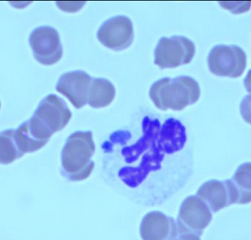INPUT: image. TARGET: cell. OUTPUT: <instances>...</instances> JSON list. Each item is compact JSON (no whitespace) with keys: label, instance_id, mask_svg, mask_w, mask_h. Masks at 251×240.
<instances>
[{"label":"cell","instance_id":"obj_1","mask_svg":"<svg viewBox=\"0 0 251 240\" xmlns=\"http://www.w3.org/2000/svg\"><path fill=\"white\" fill-rule=\"evenodd\" d=\"M141 136L128 144L116 132L104 143L121 148L120 165L111 176L114 186L144 205H155L172 196L178 186L164 173L165 157L181 151L187 133L181 121L168 119L161 123L146 116L142 120Z\"/></svg>","mask_w":251,"mask_h":240},{"label":"cell","instance_id":"obj_2","mask_svg":"<svg viewBox=\"0 0 251 240\" xmlns=\"http://www.w3.org/2000/svg\"><path fill=\"white\" fill-rule=\"evenodd\" d=\"M96 145L91 131H78L66 140L61 154V173L72 182L88 179L95 164L92 160Z\"/></svg>","mask_w":251,"mask_h":240},{"label":"cell","instance_id":"obj_3","mask_svg":"<svg viewBox=\"0 0 251 240\" xmlns=\"http://www.w3.org/2000/svg\"><path fill=\"white\" fill-rule=\"evenodd\" d=\"M149 96L159 110L181 111L199 101L201 89L197 81L190 76L162 78L151 85Z\"/></svg>","mask_w":251,"mask_h":240},{"label":"cell","instance_id":"obj_4","mask_svg":"<svg viewBox=\"0 0 251 240\" xmlns=\"http://www.w3.org/2000/svg\"><path fill=\"white\" fill-rule=\"evenodd\" d=\"M72 117V112L66 101L54 94H50L40 102L33 116L26 123L37 141L46 145L55 132L67 126Z\"/></svg>","mask_w":251,"mask_h":240},{"label":"cell","instance_id":"obj_5","mask_svg":"<svg viewBox=\"0 0 251 240\" xmlns=\"http://www.w3.org/2000/svg\"><path fill=\"white\" fill-rule=\"evenodd\" d=\"M196 54V47L191 40L184 36L159 39L154 50V63L161 69H172L188 64Z\"/></svg>","mask_w":251,"mask_h":240},{"label":"cell","instance_id":"obj_6","mask_svg":"<svg viewBox=\"0 0 251 240\" xmlns=\"http://www.w3.org/2000/svg\"><path fill=\"white\" fill-rule=\"evenodd\" d=\"M208 66L213 74L238 78L244 73L247 57L238 46H215L208 56Z\"/></svg>","mask_w":251,"mask_h":240},{"label":"cell","instance_id":"obj_7","mask_svg":"<svg viewBox=\"0 0 251 240\" xmlns=\"http://www.w3.org/2000/svg\"><path fill=\"white\" fill-rule=\"evenodd\" d=\"M212 220L210 209L197 195L187 197L179 209L177 218L178 234H193L201 236Z\"/></svg>","mask_w":251,"mask_h":240},{"label":"cell","instance_id":"obj_8","mask_svg":"<svg viewBox=\"0 0 251 240\" xmlns=\"http://www.w3.org/2000/svg\"><path fill=\"white\" fill-rule=\"evenodd\" d=\"M35 60L44 66H51L63 57V46L57 29L50 26L35 28L29 38Z\"/></svg>","mask_w":251,"mask_h":240},{"label":"cell","instance_id":"obj_9","mask_svg":"<svg viewBox=\"0 0 251 240\" xmlns=\"http://www.w3.org/2000/svg\"><path fill=\"white\" fill-rule=\"evenodd\" d=\"M97 38L104 47L114 51L128 48L134 40V28L129 18L117 16L106 20L97 32Z\"/></svg>","mask_w":251,"mask_h":240},{"label":"cell","instance_id":"obj_10","mask_svg":"<svg viewBox=\"0 0 251 240\" xmlns=\"http://www.w3.org/2000/svg\"><path fill=\"white\" fill-rule=\"evenodd\" d=\"M92 79L83 71L67 72L60 76L56 85V90L64 95L75 108L80 109L88 103Z\"/></svg>","mask_w":251,"mask_h":240},{"label":"cell","instance_id":"obj_11","mask_svg":"<svg viewBox=\"0 0 251 240\" xmlns=\"http://www.w3.org/2000/svg\"><path fill=\"white\" fill-rule=\"evenodd\" d=\"M140 234L143 240H169L178 235L176 223L159 211L148 213L142 220Z\"/></svg>","mask_w":251,"mask_h":240},{"label":"cell","instance_id":"obj_12","mask_svg":"<svg viewBox=\"0 0 251 240\" xmlns=\"http://www.w3.org/2000/svg\"><path fill=\"white\" fill-rule=\"evenodd\" d=\"M197 196L203 200L214 213L232 204L226 180L205 182L198 191Z\"/></svg>","mask_w":251,"mask_h":240},{"label":"cell","instance_id":"obj_13","mask_svg":"<svg viewBox=\"0 0 251 240\" xmlns=\"http://www.w3.org/2000/svg\"><path fill=\"white\" fill-rule=\"evenodd\" d=\"M226 182L231 204H248L251 202V163L242 164L232 179Z\"/></svg>","mask_w":251,"mask_h":240},{"label":"cell","instance_id":"obj_14","mask_svg":"<svg viewBox=\"0 0 251 240\" xmlns=\"http://www.w3.org/2000/svg\"><path fill=\"white\" fill-rule=\"evenodd\" d=\"M116 97V88L110 81L102 78L92 79L88 94V104L93 108L110 105Z\"/></svg>","mask_w":251,"mask_h":240},{"label":"cell","instance_id":"obj_15","mask_svg":"<svg viewBox=\"0 0 251 240\" xmlns=\"http://www.w3.org/2000/svg\"><path fill=\"white\" fill-rule=\"evenodd\" d=\"M14 134V129L0 132V164H10L24 156L16 145Z\"/></svg>","mask_w":251,"mask_h":240},{"label":"cell","instance_id":"obj_16","mask_svg":"<svg viewBox=\"0 0 251 240\" xmlns=\"http://www.w3.org/2000/svg\"><path fill=\"white\" fill-rule=\"evenodd\" d=\"M221 7L230 10L234 14L246 13L251 8V1H219Z\"/></svg>","mask_w":251,"mask_h":240},{"label":"cell","instance_id":"obj_17","mask_svg":"<svg viewBox=\"0 0 251 240\" xmlns=\"http://www.w3.org/2000/svg\"><path fill=\"white\" fill-rule=\"evenodd\" d=\"M240 113L246 123L251 124V95L244 97L240 104Z\"/></svg>","mask_w":251,"mask_h":240},{"label":"cell","instance_id":"obj_18","mask_svg":"<svg viewBox=\"0 0 251 240\" xmlns=\"http://www.w3.org/2000/svg\"><path fill=\"white\" fill-rule=\"evenodd\" d=\"M85 1H57V6L65 12L75 13L83 7Z\"/></svg>","mask_w":251,"mask_h":240},{"label":"cell","instance_id":"obj_19","mask_svg":"<svg viewBox=\"0 0 251 240\" xmlns=\"http://www.w3.org/2000/svg\"><path fill=\"white\" fill-rule=\"evenodd\" d=\"M169 240H201L200 237L193 234H178L176 237Z\"/></svg>","mask_w":251,"mask_h":240},{"label":"cell","instance_id":"obj_20","mask_svg":"<svg viewBox=\"0 0 251 240\" xmlns=\"http://www.w3.org/2000/svg\"><path fill=\"white\" fill-rule=\"evenodd\" d=\"M244 85L248 92L251 94V69L248 72L247 76L245 78Z\"/></svg>","mask_w":251,"mask_h":240},{"label":"cell","instance_id":"obj_21","mask_svg":"<svg viewBox=\"0 0 251 240\" xmlns=\"http://www.w3.org/2000/svg\"><path fill=\"white\" fill-rule=\"evenodd\" d=\"M0 108H1V102H0Z\"/></svg>","mask_w":251,"mask_h":240}]
</instances>
